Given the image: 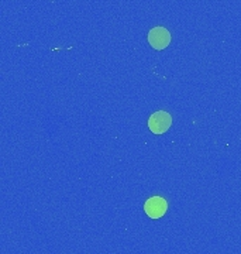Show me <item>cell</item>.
I'll return each mask as SVG.
<instances>
[{
    "instance_id": "cell-1",
    "label": "cell",
    "mask_w": 241,
    "mask_h": 254,
    "mask_svg": "<svg viewBox=\"0 0 241 254\" xmlns=\"http://www.w3.org/2000/svg\"><path fill=\"white\" fill-rule=\"evenodd\" d=\"M172 125V118L170 113L160 110L152 113L151 118L148 120V127L154 134H164L165 131H168V128Z\"/></svg>"
},
{
    "instance_id": "cell-2",
    "label": "cell",
    "mask_w": 241,
    "mask_h": 254,
    "mask_svg": "<svg viewBox=\"0 0 241 254\" xmlns=\"http://www.w3.org/2000/svg\"><path fill=\"white\" fill-rule=\"evenodd\" d=\"M148 43L154 50H164L170 46L171 34L165 27H154L148 33Z\"/></svg>"
},
{
    "instance_id": "cell-3",
    "label": "cell",
    "mask_w": 241,
    "mask_h": 254,
    "mask_svg": "<svg viewBox=\"0 0 241 254\" xmlns=\"http://www.w3.org/2000/svg\"><path fill=\"white\" fill-rule=\"evenodd\" d=\"M167 209H168V203H167V200L164 199V198H161V196H152L144 205L145 213L151 219L162 218L167 213Z\"/></svg>"
}]
</instances>
